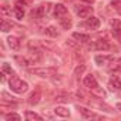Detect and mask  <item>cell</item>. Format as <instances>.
Returning <instances> with one entry per match:
<instances>
[{
    "label": "cell",
    "instance_id": "83f0119b",
    "mask_svg": "<svg viewBox=\"0 0 121 121\" xmlns=\"http://www.w3.org/2000/svg\"><path fill=\"white\" fill-rule=\"evenodd\" d=\"M111 26H112V27H120L118 20H111Z\"/></svg>",
    "mask_w": 121,
    "mask_h": 121
},
{
    "label": "cell",
    "instance_id": "f546056e",
    "mask_svg": "<svg viewBox=\"0 0 121 121\" xmlns=\"http://www.w3.org/2000/svg\"><path fill=\"white\" fill-rule=\"evenodd\" d=\"M115 108H117L118 111H121V103H117V104H115Z\"/></svg>",
    "mask_w": 121,
    "mask_h": 121
},
{
    "label": "cell",
    "instance_id": "9c48e42d",
    "mask_svg": "<svg viewBox=\"0 0 121 121\" xmlns=\"http://www.w3.org/2000/svg\"><path fill=\"white\" fill-rule=\"evenodd\" d=\"M73 39L77 43H81V44H86V43L90 41V36L88 34H83V33H73Z\"/></svg>",
    "mask_w": 121,
    "mask_h": 121
},
{
    "label": "cell",
    "instance_id": "8992f818",
    "mask_svg": "<svg viewBox=\"0 0 121 121\" xmlns=\"http://www.w3.org/2000/svg\"><path fill=\"white\" fill-rule=\"evenodd\" d=\"M94 48H95V50H98V51L110 50V43H108L105 39H98L97 41H94Z\"/></svg>",
    "mask_w": 121,
    "mask_h": 121
},
{
    "label": "cell",
    "instance_id": "ffe728a7",
    "mask_svg": "<svg viewBox=\"0 0 121 121\" xmlns=\"http://www.w3.org/2000/svg\"><path fill=\"white\" fill-rule=\"evenodd\" d=\"M12 27H13V24H12V23H7V22H6V19H3V20H2V31H3V33L10 31V30H12Z\"/></svg>",
    "mask_w": 121,
    "mask_h": 121
},
{
    "label": "cell",
    "instance_id": "484cf974",
    "mask_svg": "<svg viewBox=\"0 0 121 121\" xmlns=\"http://www.w3.org/2000/svg\"><path fill=\"white\" fill-rule=\"evenodd\" d=\"M105 61H107V57H104V56H97V57H95V63H97L98 66L105 64Z\"/></svg>",
    "mask_w": 121,
    "mask_h": 121
},
{
    "label": "cell",
    "instance_id": "603a6c76",
    "mask_svg": "<svg viewBox=\"0 0 121 121\" xmlns=\"http://www.w3.org/2000/svg\"><path fill=\"white\" fill-rule=\"evenodd\" d=\"M13 12H14V16H16V19L22 20V19L24 17V10H23V9H20V7H16Z\"/></svg>",
    "mask_w": 121,
    "mask_h": 121
},
{
    "label": "cell",
    "instance_id": "ba28073f",
    "mask_svg": "<svg viewBox=\"0 0 121 121\" xmlns=\"http://www.w3.org/2000/svg\"><path fill=\"white\" fill-rule=\"evenodd\" d=\"M78 111H80V114L83 115V118H86V120H91V118H97V114H95L94 111H91V110H88V108H84V107H78Z\"/></svg>",
    "mask_w": 121,
    "mask_h": 121
},
{
    "label": "cell",
    "instance_id": "277c9868",
    "mask_svg": "<svg viewBox=\"0 0 121 121\" xmlns=\"http://www.w3.org/2000/svg\"><path fill=\"white\" fill-rule=\"evenodd\" d=\"M76 13H77V16L80 19H87V17L91 16L93 9L91 7H86V6H77L76 7Z\"/></svg>",
    "mask_w": 121,
    "mask_h": 121
},
{
    "label": "cell",
    "instance_id": "8fae6325",
    "mask_svg": "<svg viewBox=\"0 0 121 121\" xmlns=\"http://www.w3.org/2000/svg\"><path fill=\"white\" fill-rule=\"evenodd\" d=\"M54 112H56V115H58V117H63V118H67V117H70V111H69L66 107H63V105H58V107H56V108H54Z\"/></svg>",
    "mask_w": 121,
    "mask_h": 121
},
{
    "label": "cell",
    "instance_id": "52a82bcc",
    "mask_svg": "<svg viewBox=\"0 0 121 121\" xmlns=\"http://www.w3.org/2000/svg\"><path fill=\"white\" fill-rule=\"evenodd\" d=\"M84 86L87 87V88H90V90H93V88H95V87H98V81H97V78L93 76V74H88L86 78H84Z\"/></svg>",
    "mask_w": 121,
    "mask_h": 121
},
{
    "label": "cell",
    "instance_id": "4fadbf2b",
    "mask_svg": "<svg viewBox=\"0 0 121 121\" xmlns=\"http://www.w3.org/2000/svg\"><path fill=\"white\" fill-rule=\"evenodd\" d=\"M110 87H111L112 90H121V80H120L118 77L112 76V77L110 78Z\"/></svg>",
    "mask_w": 121,
    "mask_h": 121
},
{
    "label": "cell",
    "instance_id": "6da1fadb",
    "mask_svg": "<svg viewBox=\"0 0 121 121\" xmlns=\"http://www.w3.org/2000/svg\"><path fill=\"white\" fill-rule=\"evenodd\" d=\"M9 86H10V90L17 93V94H23L29 90V84L26 81H23L22 78H19L17 76H12V78L9 80Z\"/></svg>",
    "mask_w": 121,
    "mask_h": 121
},
{
    "label": "cell",
    "instance_id": "4316f807",
    "mask_svg": "<svg viewBox=\"0 0 121 121\" xmlns=\"http://www.w3.org/2000/svg\"><path fill=\"white\" fill-rule=\"evenodd\" d=\"M3 73H7V74H10V76H13L14 73H13V70H12V67L7 64V63H3V70H2Z\"/></svg>",
    "mask_w": 121,
    "mask_h": 121
},
{
    "label": "cell",
    "instance_id": "d6986e66",
    "mask_svg": "<svg viewBox=\"0 0 121 121\" xmlns=\"http://www.w3.org/2000/svg\"><path fill=\"white\" fill-rule=\"evenodd\" d=\"M0 12H2V16H3V19H7L9 16H12V9L9 7V6H2V10H0Z\"/></svg>",
    "mask_w": 121,
    "mask_h": 121
},
{
    "label": "cell",
    "instance_id": "5b68a950",
    "mask_svg": "<svg viewBox=\"0 0 121 121\" xmlns=\"http://www.w3.org/2000/svg\"><path fill=\"white\" fill-rule=\"evenodd\" d=\"M86 26L88 29H91V30H98L100 29V19L98 17H94V16H90L86 20Z\"/></svg>",
    "mask_w": 121,
    "mask_h": 121
},
{
    "label": "cell",
    "instance_id": "44dd1931",
    "mask_svg": "<svg viewBox=\"0 0 121 121\" xmlns=\"http://www.w3.org/2000/svg\"><path fill=\"white\" fill-rule=\"evenodd\" d=\"M91 93H93L94 95H97V97H100V98H103V97H105V91H104V90H101L100 87H95V88H93V90H91Z\"/></svg>",
    "mask_w": 121,
    "mask_h": 121
},
{
    "label": "cell",
    "instance_id": "2e32d148",
    "mask_svg": "<svg viewBox=\"0 0 121 121\" xmlns=\"http://www.w3.org/2000/svg\"><path fill=\"white\" fill-rule=\"evenodd\" d=\"M46 36H48V37H57L58 36V31H57V29L56 27H53V26H48L47 29H46Z\"/></svg>",
    "mask_w": 121,
    "mask_h": 121
},
{
    "label": "cell",
    "instance_id": "7a4b0ae2",
    "mask_svg": "<svg viewBox=\"0 0 121 121\" xmlns=\"http://www.w3.org/2000/svg\"><path fill=\"white\" fill-rule=\"evenodd\" d=\"M31 73L36 74V76H40V77H44V78H46V77H53V76H56L57 70H56L54 67H39V69H33Z\"/></svg>",
    "mask_w": 121,
    "mask_h": 121
},
{
    "label": "cell",
    "instance_id": "5bb4252c",
    "mask_svg": "<svg viewBox=\"0 0 121 121\" xmlns=\"http://www.w3.org/2000/svg\"><path fill=\"white\" fill-rule=\"evenodd\" d=\"M60 24H61V27H63L64 30H69V29H71L73 22H71V19H70L69 16H66V17H63V19H60Z\"/></svg>",
    "mask_w": 121,
    "mask_h": 121
},
{
    "label": "cell",
    "instance_id": "f1b7e54d",
    "mask_svg": "<svg viewBox=\"0 0 121 121\" xmlns=\"http://www.w3.org/2000/svg\"><path fill=\"white\" fill-rule=\"evenodd\" d=\"M80 2H83V3H88V4H93V3H94V0H80Z\"/></svg>",
    "mask_w": 121,
    "mask_h": 121
},
{
    "label": "cell",
    "instance_id": "e0dca14e",
    "mask_svg": "<svg viewBox=\"0 0 121 121\" xmlns=\"http://www.w3.org/2000/svg\"><path fill=\"white\" fill-rule=\"evenodd\" d=\"M14 60L20 63V66H22V67H27V66L30 64L29 58H26V57H20V56H16V57H14Z\"/></svg>",
    "mask_w": 121,
    "mask_h": 121
},
{
    "label": "cell",
    "instance_id": "3957f363",
    "mask_svg": "<svg viewBox=\"0 0 121 121\" xmlns=\"http://www.w3.org/2000/svg\"><path fill=\"white\" fill-rule=\"evenodd\" d=\"M54 16L60 20V19H63V17H66V16H69V10H67V7L64 6V4H61V3H58V4H56L54 6Z\"/></svg>",
    "mask_w": 121,
    "mask_h": 121
},
{
    "label": "cell",
    "instance_id": "7c38bea8",
    "mask_svg": "<svg viewBox=\"0 0 121 121\" xmlns=\"http://www.w3.org/2000/svg\"><path fill=\"white\" fill-rule=\"evenodd\" d=\"M40 98H41V94H40V91H34V93H31V94H30V97H29L27 103H29L30 105H36V104H39Z\"/></svg>",
    "mask_w": 121,
    "mask_h": 121
},
{
    "label": "cell",
    "instance_id": "d4e9b609",
    "mask_svg": "<svg viewBox=\"0 0 121 121\" xmlns=\"http://www.w3.org/2000/svg\"><path fill=\"white\" fill-rule=\"evenodd\" d=\"M111 7L118 13V14H121V2H118V0H115V2H112L111 3Z\"/></svg>",
    "mask_w": 121,
    "mask_h": 121
},
{
    "label": "cell",
    "instance_id": "7402d4cb",
    "mask_svg": "<svg viewBox=\"0 0 121 121\" xmlns=\"http://www.w3.org/2000/svg\"><path fill=\"white\" fill-rule=\"evenodd\" d=\"M6 120H7V121H12V120H13V121H20V120H22V117H20L19 114H14V112H9V114L6 115Z\"/></svg>",
    "mask_w": 121,
    "mask_h": 121
},
{
    "label": "cell",
    "instance_id": "30bf717a",
    "mask_svg": "<svg viewBox=\"0 0 121 121\" xmlns=\"http://www.w3.org/2000/svg\"><path fill=\"white\" fill-rule=\"evenodd\" d=\"M7 44H9V47H10L12 50H14V51H17V50L20 48V41H19V39L14 37V36H10V37L7 39Z\"/></svg>",
    "mask_w": 121,
    "mask_h": 121
},
{
    "label": "cell",
    "instance_id": "cb8c5ba5",
    "mask_svg": "<svg viewBox=\"0 0 121 121\" xmlns=\"http://www.w3.org/2000/svg\"><path fill=\"white\" fill-rule=\"evenodd\" d=\"M112 36H114V39H117L121 43V29L120 27H112Z\"/></svg>",
    "mask_w": 121,
    "mask_h": 121
},
{
    "label": "cell",
    "instance_id": "9a60e30c",
    "mask_svg": "<svg viewBox=\"0 0 121 121\" xmlns=\"http://www.w3.org/2000/svg\"><path fill=\"white\" fill-rule=\"evenodd\" d=\"M26 120H29V121H41L43 118H41V115H39V114H36V112H31V111H27L26 112Z\"/></svg>",
    "mask_w": 121,
    "mask_h": 121
},
{
    "label": "cell",
    "instance_id": "ac0fdd59",
    "mask_svg": "<svg viewBox=\"0 0 121 121\" xmlns=\"http://www.w3.org/2000/svg\"><path fill=\"white\" fill-rule=\"evenodd\" d=\"M84 71H86V66H84V64L77 66L76 70H74V76H76V78H80V76H83Z\"/></svg>",
    "mask_w": 121,
    "mask_h": 121
}]
</instances>
